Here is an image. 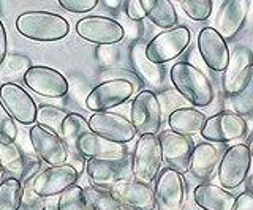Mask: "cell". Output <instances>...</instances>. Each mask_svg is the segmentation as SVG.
<instances>
[{"mask_svg": "<svg viewBox=\"0 0 253 210\" xmlns=\"http://www.w3.org/2000/svg\"><path fill=\"white\" fill-rule=\"evenodd\" d=\"M16 29L29 40L51 43L63 40L70 34V22L57 13L34 10L19 14Z\"/></svg>", "mask_w": 253, "mask_h": 210, "instance_id": "cell-1", "label": "cell"}, {"mask_svg": "<svg viewBox=\"0 0 253 210\" xmlns=\"http://www.w3.org/2000/svg\"><path fill=\"white\" fill-rule=\"evenodd\" d=\"M169 77L177 92L192 105L209 106L213 100L211 81L201 70L187 64V62H179L174 65L169 71Z\"/></svg>", "mask_w": 253, "mask_h": 210, "instance_id": "cell-2", "label": "cell"}, {"mask_svg": "<svg viewBox=\"0 0 253 210\" xmlns=\"http://www.w3.org/2000/svg\"><path fill=\"white\" fill-rule=\"evenodd\" d=\"M163 161L160 138L157 135H142L131 158V174L136 178V182L146 183L152 182L160 171Z\"/></svg>", "mask_w": 253, "mask_h": 210, "instance_id": "cell-3", "label": "cell"}, {"mask_svg": "<svg viewBox=\"0 0 253 210\" xmlns=\"http://www.w3.org/2000/svg\"><path fill=\"white\" fill-rule=\"evenodd\" d=\"M190 38H192V34L185 26L163 30L146 44V56L157 65L166 64L179 57L188 48Z\"/></svg>", "mask_w": 253, "mask_h": 210, "instance_id": "cell-4", "label": "cell"}, {"mask_svg": "<svg viewBox=\"0 0 253 210\" xmlns=\"http://www.w3.org/2000/svg\"><path fill=\"white\" fill-rule=\"evenodd\" d=\"M134 92V85L128 79H109L93 87L85 98V106L93 112H106L124 105Z\"/></svg>", "mask_w": 253, "mask_h": 210, "instance_id": "cell-5", "label": "cell"}, {"mask_svg": "<svg viewBox=\"0 0 253 210\" xmlns=\"http://www.w3.org/2000/svg\"><path fill=\"white\" fill-rule=\"evenodd\" d=\"M130 122L142 135H157L162 125V107L152 90H141L134 97L130 109Z\"/></svg>", "mask_w": 253, "mask_h": 210, "instance_id": "cell-6", "label": "cell"}, {"mask_svg": "<svg viewBox=\"0 0 253 210\" xmlns=\"http://www.w3.org/2000/svg\"><path fill=\"white\" fill-rule=\"evenodd\" d=\"M27 87L47 98H62L70 90V82L60 71L46 65H32L22 76Z\"/></svg>", "mask_w": 253, "mask_h": 210, "instance_id": "cell-7", "label": "cell"}, {"mask_svg": "<svg viewBox=\"0 0 253 210\" xmlns=\"http://www.w3.org/2000/svg\"><path fill=\"white\" fill-rule=\"evenodd\" d=\"M76 34L98 46H114L122 41L125 30L117 21L105 16H85L78 21Z\"/></svg>", "mask_w": 253, "mask_h": 210, "instance_id": "cell-8", "label": "cell"}, {"mask_svg": "<svg viewBox=\"0 0 253 210\" xmlns=\"http://www.w3.org/2000/svg\"><path fill=\"white\" fill-rule=\"evenodd\" d=\"M29 139L35 155L46 165L60 166L67 163L68 149L63 139L59 135H55L54 131L40 127L37 123L29 130Z\"/></svg>", "mask_w": 253, "mask_h": 210, "instance_id": "cell-9", "label": "cell"}, {"mask_svg": "<svg viewBox=\"0 0 253 210\" xmlns=\"http://www.w3.org/2000/svg\"><path fill=\"white\" fill-rule=\"evenodd\" d=\"M252 150L247 144H236L225 152L220 163L218 177L225 188H237L245 178L252 165Z\"/></svg>", "mask_w": 253, "mask_h": 210, "instance_id": "cell-10", "label": "cell"}, {"mask_svg": "<svg viewBox=\"0 0 253 210\" xmlns=\"http://www.w3.org/2000/svg\"><path fill=\"white\" fill-rule=\"evenodd\" d=\"M78 178L79 174L67 163L60 166H47L34 178L32 190L43 199L60 196L70 186L76 185Z\"/></svg>", "mask_w": 253, "mask_h": 210, "instance_id": "cell-11", "label": "cell"}, {"mask_svg": "<svg viewBox=\"0 0 253 210\" xmlns=\"http://www.w3.org/2000/svg\"><path fill=\"white\" fill-rule=\"evenodd\" d=\"M187 186L184 177L171 168L163 169L155 182V204L158 210H182Z\"/></svg>", "mask_w": 253, "mask_h": 210, "instance_id": "cell-12", "label": "cell"}, {"mask_svg": "<svg viewBox=\"0 0 253 210\" xmlns=\"http://www.w3.org/2000/svg\"><path fill=\"white\" fill-rule=\"evenodd\" d=\"M87 122H89V127L93 133L119 144H126L133 141L138 133L136 128L133 127V123L128 119L111 111L93 112Z\"/></svg>", "mask_w": 253, "mask_h": 210, "instance_id": "cell-13", "label": "cell"}, {"mask_svg": "<svg viewBox=\"0 0 253 210\" xmlns=\"http://www.w3.org/2000/svg\"><path fill=\"white\" fill-rule=\"evenodd\" d=\"M0 101L11 114V117L22 125L37 122V105L34 98L16 82H3L0 85Z\"/></svg>", "mask_w": 253, "mask_h": 210, "instance_id": "cell-14", "label": "cell"}, {"mask_svg": "<svg viewBox=\"0 0 253 210\" xmlns=\"http://www.w3.org/2000/svg\"><path fill=\"white\" fill-rule=\"evenodd\" d=\"M247 131V123L236 112H218L206 120L201 136L209 142H231L241 139Z\"/></svg>", "mask_w": 253, "mask_h": 210, "instance_id": "cell-15", "label": "cell"}, {"mask_svg": "<svg viewBox=\"0 0 253 210\" xmlns=\"http://www.w3.org/2000/svg\"><path fill=\"white\" fill-rule=\"evenodd\" d=\"M78 153L83 155L85 160H106V161H119L126 158L125 144H119L114 141L103 138L93 131H87L78 141Z\"/></svg>", "mask_w": 253, "mask_h": 210, "instance_id": "cell-16", "label": "cell"}, {"mask_svg": "<svg viewBox=\"0 0 253 210\" xmlns=\"http://www.w3.org/2000/svg\"><path fill=\"white\" fill-rule=\"evenodd\" d=\"M162 155L168 166L179 174L190 169V158L193 152V142L188 136L179 135L176 131H163L160 136Z\"/></svg>", "mask_w": 253, "mask_h": 210, "instance_id": "cell-17", "label": "cell"}, {"mask_svg": "<svg viewBox=\"0 0 253 210\" xmlns=\"http://www.w3.org/2000/svg\"><path fill=\"white\" fill-rule=\"evenodd\" d=\"M131 171V160L126 157L119 161H106V160H87L85 173L97 188H108L125 180V175Z\"/></svg>", "mask_w": 253, "mask_h": 210, "instance_id": "cell-18", "label": "cell"}, {"mask_svg": "<svg viewBox=\"0 0 253 210\" xmlns=\"http://www.w3.org/2000/svg\"><path fill=\"white\" fill-rule=\"evenodd\" d=\"M111 194L128 210H152L155 207V194L150 186L136 180L117 182Z\"/></svg>", "mask_w": 253, "mask_h": 210, "instance_id": "cell-19", "label": "cell"}, {"mask_svg": "<svg viewBox=\"0 0 253 210\" xmlns=\"http://www.w3.org/2000/svg\"><path fill=\"white\" fill-rule=\"evenodd\" d=\"M249 10L250 2H247V0H228V2H223L215 18L217 34L223 40L234 38L242 30Z\"/></svg>", "mask_w": 253, "mask_h": 210, "instance_id": "cell-20", "label": "cell"}, {"mask_svg": "<svg viewBox=\"0 0 253 210\" xmlns=\"http://www.w3.org/2000/svg\"><path fill=\"white\" fill-rule=\"evenodd\" d=\"M198 48L203 60L213 71H225L229 60V51L226 41L215 29L204 27L198 35Z\"/></svg>", "mask_w": 253, "mask_h": 210, "instance_id": "cell-21", "label": "cell"}, {"mask_svg": "<svg viewBox=\"0 0 253 210\" xmlns=\"http://www.w3.org/2000/svg\"><path fill=\"white\" fill-rule=\"evenodd\" d=\"M252 65H253V54L250 49L244 48V46L236 48L233 54H229L228 65L223 71V90L228 95L233 97L239 90Z\"/></svg>", "mask_w": 253, "mask_h": 210, "instance_id": "cell-22", "label": "cell"}, {"mask_svg": "<svg viewBox=\"0 0 253 210\" xmlns=\"http://www.w3.org/2000/svg\"><path fill=\"white\" fill-rule=\"evenodd\" d=\"M146 44L147 43H134L130 49V60L133 70L147 85L154 89H160L165 81V70L162 65L154 64L146 56Z\"/></svg>", "mask_w": 253, "mask_h": 210, "instance_id": "cell-23", "label": "cell"}, {"mask_svg": "<svg viewBox=\"0 0 253 210\" xmlns=\"http://www.w3.org/2000/svg\"><path fill=\"white\" fill-rule=\"evenodd\" d=\"M195 202L203 210H231L236 196L213 183H201L195 188Z\"/></svg>", "mask_w": 253, "mask_h": 210, "instance_id": "cell-24", "label": "cell"}, {"mask_svg": "<svg viewBox=\"0 0 253 210\" xmlns=\"http://www.w3.org/2000/svg\"><path fill=\"white\" fill-rule=\"evenodd\" d=\"M218 163V150L211 142H201L193 147L192 158H190V169L198 180H208L212 177Z\"/></svg>", "mask_w": 253, "mask_h": 210, "instance_id": "cell-25", "label": "cell"}, {"mask_svg": "<svg viewBox=\"0 0 253 210\" xmlns=\"http://www.w3.org/2000/svg\"><path fill=\"white\" fill-rule=\"evenodd\" d=\"M206 115L193 107H180L169 114L168 123L171 131H176L179 135H196L201 133L206 125Z\"/></svg>", "mask_w": 253, "mask_h": 210, "instance_id": "cell-26", "label": "cell"}, {"mask_svg": "<svg viewBox=\"0 0 253 210\" xmlns=\"http://www.w3.org/2000/svg\"><path fill=\"white\" fill-rule=\"evenodd\" d=\"M142 6L147 13V18L154 22L157 27L162 29H174L177 22V14L174 5L169 0H141Z\"/></svg>", "mask_w": 253, "mask_h": 210, "instance_id": "cell-27", "label": "cell"}, {"mask_svg": "<svg viewBox=\"0 0 253 210\" xmlns=\"http://www.w3.org/2000/svg\"><path fill=\"white\" fill-rule=\"evenodd\" d=\"M87 131H90L89 122H87V119H84L81 114L70 112L67 115L65 120L62 123L60 138L63 139V142H65L68 153H78V149H76L78 141L84 133H87Z\"/></svg>", "mask_w": 253, "mask_h": 210, "instance_id": "cell-28", "label": "cell"}, {"mask_svg": "<svg viewBox=\"0 0 253 210\" xmlns=\"http://www.w3.org/2000/svg\"><path fill=\"white\" fill-rule=\"evenodd\" d=\"M0 166L6 173L16 175V178H19L24 166V155L16 145V141L5 136H0Z\"/></svg>", "mask_w": 253, "mask_h": 210, "instance_id": "cell-29", "label": "cell"}, {"mask_svg": "<svg viewBox=\"0 0 253 210\" xmlns=\"http://www.w3.org/2000/svg\"><path fill=\"white\" fill-rule=\"evenodd\" d=\"M231 105L237 115H253V65L239 90L231 97Z\"/></svg>", "mask_w": 253, "mask_h": 210, "instance_id": "cell-30", "label": "cell"}, {"mask_svg": "<svg viewBox=\"0 0 253 210\" xmlns=\"http://www.w3.org/2000/svg\"><path fill=\"white\" fill-rule=\"evenodd\" d=\"M84 194L90 210H128L108 190L97 188V186H87V188H84Z\"/></svg>", "mask_w": 253, "mask_h": 210, "instance_id": "cell-31", "label": "cell"}, {"mask_svg": "<svg viewBox=\"0 0 253 210\" xmlns=\"http://www.w3.org/2000/svg\"><path fill=\"white\" fill-rule=\"evenodd\" d=\"M70 112L57 106L51 105H40L37 107V122L40 127L54 131L55 135H62V123Z\"/></svg>", "mask_w": 253, "mask_h": 210, "instance_id": "cell-32", "label": "cell"}, {"mask_svg": "<svg viewBox=\"0 0 253 210\" xmlns=\"http://www.w3.org/2000/svg\"><path fill=\"white\" fill-rule=\"evenodd\" d=\"M24 186L19 178L10 177L0 183V210H19Z\"/></svg>", "mask_w": 253, "mask_h": 210, "instance_id": "cell-33", "label": "cell"}, {"mask_svg": "<svg viewBox=\"0 0 253 210\" xmlns=\"http://www.w3.org/2000/svg\"><path fill=\"white\" fill-rule=\"evenodd\" d=\"M57 209L59 210H90L89 204H87V201H85L83 186L73 185V186H70L68 190L63 191L59 196Z\"/></svg>", "mask_w": 253, "mask_h": 210, "instance_id": "cell-34", "label": "cell"}, {"mask_svg": "<svg viewBox=\"0 0 253 210\" xmlns=\"http://www.w3.org/2000/svg\"><path fill=\"white\" fill-rule=\"evenodd\" d=\"M30 67V59L21 56V54H13L11 57H6L3 64L0 65V81L5 79V77H11L13 79L18 74L24 76Z\"/></svg>", "mask_w": 253, "mask_h": 210, "instance_id": "cell-35", "label": "cell"}, {"mask_svg": "<svg viewBox=\"0 0 253 210\" xmlns=\"http://www.w3.org/2000/svg\"><path fill=\"white\" fill-rule=\"evenodd\" d=\"M212 0H182L184 13L193 21H206L212 13Z\"/></svg>", "mask_w": 253, "mask_h": 210, "instance_id": "cell-36", "label": "cell"}, {"mask_svg": "<svg viewBox=\"0 0 253 210\" xmlns=\"http://www.w3.org/2000/svg\"><path fill=\"white\" fill-rule=\"evenodd\" d=\"M40 173H42V160L37 155H24V166L19 175V182L32 183Z\"/></svg>", "mask_w": 253, "mask_h": 210, "instance_id": "cell-37", "label": "cell"}, {"mask_svg": "<svg viewBox=\"0 0 253 210\" xmlns=\"http://www.w3.org/2000/svg\"><path fill=\"white\" fill-rule=\"evenodd\" d=\"M22 198L19 210H44L46 201L32 190V183H22Z\"/></svg>", "mask_w": 253, "mask_h": 210, "instance_id": "cell-38", "label": "cell"}, {"mask_svg": "<svg viewBox=\"0 0 253 210\" xmlns=\"http://www.w3.org/2000/svg\"><path fill=\"white\" fill-rule=\"evenodd\" d=\"M18 127H16V122L11 117V114L6 111V107L2 105L0 101V136H5L11 141H16L18 138Z\"/></svg>", "mask_w": 253, "mask_h": 210, "instance_id": "cell-39", "label": "cell"}, {"mask_svg": "<svg viewBox=\"0 0 253 210\" xmlns=\"http://www.w3.org/2000/svg\"><path fill=\"white\" fill-rule=\"evenodd\" d=\"M59 3L70 13H87L98 5V0H59Z\"/></svg>", "mask_w": 253, "mask_h": 210, "instance_id": "cell-40", "label": "cell"}, {"mask_svg": "<svg viewBox=\"0 0 253 210\" xmlns=\"http://www.w3.org/2000/svg\"><path fill=\"white\" fill-rule=\"evenodd\" d=\"M125 11L126 16L131 21H142L147 18V13L144 6H142L141 0H128V2H125Z\"/></svg>", "mask_w": 253, "mask_h": 210, "instance_id": "cell-41", "label": "cell"}, {"mask_svg": "<svg viewBox=\"0 0 253 210\" xmlns=\"http://www.w3.org/2000/svg\"><path fill=\"white\" fill-rule=\"evenodd\" d=\"M231 210H253V194L249 191L241 193L236 198V202Z\"/></svg>", "mask_w": 253, "mask_h": 210, "instance_id": "cell-42", "label": "cell"}, {"mask_svg": "<svg viewBox=\"0 0 253 210\" xmlns=\"http://www.w3.org/2000/svg\"><path fill=\"white\" fill-rule=\"evenodd\" d=\"M85 163H87V160L83 157V155H78V153H68L67 165H70L71 168H73L79 175H81L83 171H85Z\"/></svg>", "mask_w": 253, "mask_h": 210, "instance_id": "cell-43", "label": "cell"}, {"mask_svg": "<svg viewBox=\"0 0 253 210\" xmlns=\"http://www.w3.org/2000/svg\"><path fill=\"white\" fill-rule=\"evenodd\" d=\"M6 59V30L3 22L0 21V65L3 64Z\"/></svg>", "mask_w": 253, "mask_h": 210, "instance_id": "cell-44", "label": "cell"}, {"mask_svg": "<svg viewBox=\"0 0 253 210\" xmlns=\"http://www.w3.org/2000/svg\"><path fill=\"white\" fill-rule=\"evenodd\" d=\"M103 5H105L106 8H111V10H119V6L125 5V2H122V0H105Z\"/></svg>", "mask_w": 253, "mask_h": 210, "instance_id": "cell-45", "label": "cell"}, {"mask_svg": "<svg viewBox=\"0 0 253 210\" xmlns=\"http://www.w3.org/2000/svg\"><path fill=\"white\" fill-rule=\"evenodd\" d=\"M247 191L253 194V174L249 177V180H247Z\"/></svg>", "mask_w": 253, "mask_h": 210, "instance_id": "cell-46", "label": "cell"}, {"mask_svg": "<svg viewBox=\"0 0 253 210\" xmlns=\"http://www.w3.org/2000/svg\"><path fill=\"white\" fill-rule=\"evenodd\" d=\"M44 210H59V209H57V204H54V202H46Z\"/></svg>", "mask_w": 253, "mask_h": 210, "instance_id": "cell-47", "label": "cell"}, {"mask_svg": "<svg viewBox=\"0 0 253 210\" xmlns=\"http://www.w3.org/2000/svg\"><path fill=\"white\" fill-rule=\"evenodd\" d=\"M2 174H3V168L0 166V177H2Z\"/></svg>", "mask_w": 253, "mask_h": 210, "instance_id": "cell-48", "label": "cell"}, {"mask_svg": "<svg viewBox=\"0 0 253 210\" xmlns=\"http://www.w3.org/2000/svg\"><path fill=\"white\" fill-rule=\"evenodd\" d=\"M252 157H253V147H252Z\"/></svg>", "mask_w": 253, "mask_h": 210, "instance_id": "cell-49", "label": "cell"}]
</instances>
